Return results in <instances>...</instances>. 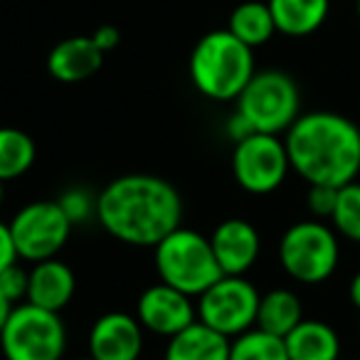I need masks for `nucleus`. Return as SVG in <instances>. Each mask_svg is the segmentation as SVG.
Returning a JSON list of instances; mask_svg holds the SVG:
<instances>
[{
	"instance_id": "26",
	"label": "nucleus",
	"mask_w": 360,
	"mask_h": 360,
	"mask_svg": "<svg viewBox=\"0 0 360 360\" xmlns=\"http://www.w3.org/2000/svg\"><path fill=\"white\" fill-rule=\"evenodd\" d=\"M335 200H338V188L330 186H309V195H306V202H309V210L316 220H330L333 215Z\"/></svg>"
},
{
	"instance_id": "12",
	"label": "nucleus",
	"mask_w": 360,
	"mask_h": 360,
	"mask_svg": "<svg viewBox=\"0 0 360 360\" xmlns=\"http://www.w3.org/2000/svg\"><path fill=\"white\" fill-rule=\"evenodd\" d=\"M143 350V326L124 311H111L89 330V355L94 360H139Z\"/></svg>"
},
{
	"instance_id": "21",
	"label": "nucleus",
	"mask_w": 360,
	"mask_h": 360,
	"mask_svg": "<svg viewBox=\"0 0 360 360\" xmlns=\"http://www.w3.org/2000/svg\"><path fill=\"white\" fill-rule=\"evenodd\" d=\"M35 141L15 126H0V180H15L35 163Z\"/></svg>"
},
{
	"instance_id": "5",
	"label": "nucleus",
	"mask_w": 360,
	"mask_h": 360,
	"mask_svg": "<svg viewBox=\"0 0 360 360\" xmlns=\"http://www.w3.org/2000/svg\"><path fill=\"white\" fill-rule=\"evenodd\" d=\"M235 101V111L245 116L255 134H286L301 116L299 86L281 70L255 72Z\"/></svg>"
},
{
	"instance_id": "35",
	"label": "nucleus",
	"mask_w": 360,
	"mask_h": 360,
	"mask_svg": "<svg viewBox=\"0 0 360 360\" xmlns=\"http://www.w3.org/2000/svg\"><path fill=\"white\" fill-rule=\"evenodd\" d=\"M139 360H141V358H139Z\"/></svg>"
},
{
	"instance_id": "6",
	"label": "nucleus",
	"mask_w": 360,
	"mask_h": 360,
	"mask_svg": "<svg viewBox=\"0 0 360 360\" xmlns=\"http://www.w3.org/2000/svg\"><path fill=\"white\" fill-rule=\"evenodd\" d=\"M340 259L338 232L323 220L294 222L279 240V264L299 284L330 279Z\"/></svg>"
},
{
	"instance_id": "13",
	"label": "nucleus",
	"mask_w": 360,
	"mask_h": 360,
	"mask_svg": "<svg viewBox=\"0 0 360 360\" xmlns=\"http://www.w3.org/2000/svg\"><path fill=\"white\" fill-rule=\"evenodd\" d=\"M210 245L225 276H245L257 264L262 250L257 227L242 217L222 220L212 230Z\"/></svg>"
},
{
	"instance_id": "28",
	"label": "nucleus",
	"mask_w": 360,
	"mask_h": 360,
	"mask_svg": "<svg viewBox=\"0 0 360 360\" xmlns=\"http://www.w3.org/2000/svg\"><path fill=\"white\" fill-rule=\"evenodd\" d=\"M91 40H94L96 47H99V50L106 55V52H111L121 42V32L116 30L114 25H101V27H96V30H94Z\"/></svg>"
},
{
	"instance_id": "11",
	"label": "nucleus",
	"mask_w": 360,
	"mask_h": 360,
	"mask_svg": "<svg viewBox=\"0 0 360 360\" xmlns=\"http://www.w3.org/2000/svg\"><path fill=\"white\" fill-rule=\"evenodd\" d=\"M191 299L193 296L158 281L143 289V294L139 296L136 319L143 326V330L170 338L198 321V309Z\"/></svg>"
},
{
	"instance_id": "31",
	"label": "nucleus",
	"mask_w": 360,
	"mask_h": 360,
	"mask_svg": "<svg viewBox=\"0 0 360 360\" xmlns=\"http://www.w3.org/2000/svg\"><path fill=\"white\" fill-rule=\"evenodd\" d=\"M13 309H15V304H11V301L6 299V294L0 291V330H3V326H6V321Z\"/></svg>"
},
{
	"instance_id": "18",
	"label": "nucleus",
	"mask_w": 360,
	"mask_h": 360,
	"mask_svg": "<svg viewBox=\"0 0 360 360\" xmlns=\"http://www.w3.org/2000/svg\"><path fill=\"white\" fill-rule=\"evenodd\" d=\"M276 32L289 37H306L326 22L330 0H266Z\"/></svg>"
},
{
	"instance_id": "4",
	"label": "nucleus",
	"mask_w": 360,
	"mask_h": 360,
	"mask_svg": "<svg viewBox=\"0 0 360 360\" xmlns=\"http://www.w3.org/2000/svg\"><path fill=\"white\" fill-rule=\"evenodd\" d=\"M155 250V271L160 281L188 296H200L222 274L212 252L210 237L188 227H178L165 235Z\"/></svg>"
},
{
	"instance_id": "19",
	"label": "nucleus",
	"mask_w": 360,
	"mask_h": 360,
	"mask_svg": "<svg viewBox=\"0 0 360 360\" xmlns=\"http://www.w3.org/2000/svg\"><path fill=\"white\" fill-rule=\"evenodd\" d=\"M301 321H304V306L291 289H271L262 294L255 323L257 328L286 338Z\"/></svg>"
},
{
	"instance_id": "16",
	"label": "nucleus",
	"mask_w": 360,
	"mask_h": 360,
	"mask_svg": "<svg viewBox=\"0 0 360 360\" xmlns=\"http://www.w3.org/2000/svg\"><path fill=\"white\" fill-rule=\"evenodd\" d=\"M230 343L232 338L195 321L170 335L163 360H230Z\"/></svg>"
},
{
	"instance_id": "8",
	"label": "nucleus",
	"mask_w": 360,
	"mask_h": 360,
	"mask_svg": "<svg viewBox=\"0 0 360 360\" xmlns=\"http://www.w3.org/2000/svg\"><path fill=\"white\" fill-rule=\"evenodd\" d=\"M262 294L245 276H220L207 291L198 296V321L212 330L235 338L255 328Z\"/></svg>"
},
{
	"instance_id": "34",
	"label": "nucleus",
	"mask_w": 360,
	"mask_h": 360,
	"mask_svg": "<svg viewBox=\"0 0 360 360\" xmlns=\"http://www.w3.org/2000/svg\"><path fill=\"white\" fill-rule=\"evenodd\" d=\"M79 360H94V358H91V355H89V358H79Z\"/></svg>"
},
{
	"instance_id": "3",
	"label": "nucleus",
	"mask_w": 360,
	"mask_h": 360,
	"mask_svg": "<svg viewBox=\"0 0 360 360\" xmlns=\"http://www.w3.org/2000/svg\"><path fill=\"white\" fill-rule=\"evenodd\" d=\"M255 77L252 47L230 30H212L198 40L191 55V79L212 101H235Z\"/></svg>"
},
{
	"instance_id": "17",
	"label": "nucleus",
	"mask_w": 360,
	"mask_h": 360,
	"mask_svg": "<svg viewBox=\"0 0 360 360\" xmlns=\"http://www.w3.org/2000/svg\"><path fill=\"white\" fill-rule=\"evenodd\" d=\"M284 343L289 360H340V338L326 321L304 319Z\"/></svg>"
},
{
	"instance_id": "1",
	"label": "nucleus",
	"mask_w": 360,
	"mask_h": 360,
	"mask_svg": "<svg viewBox=\"0 0 360 360\" xmlns=\"http://www.w3.org/2000/svg\"><path fill=\"white\" fill-rule=\"evenodd\" d=\"M96 220L124 245L155 247L180 227L183 200L175 186L158 175H121L96 198Z\"/></svg>"
},
{
	"instance_id": "29",
	"label": "nucleus",
	"mask_w": 360,
	"mask_h": 360,
	"mask_svg": "<svg viewBox=\"0 0 360 360\" xmlns=\"http://www.w3.org/2000/svg\"><path fill=\"white\" fill-rule=\"evenodd\" d=\"M255 134V129H252L250 124H247V119L242 114H232L230 116V121H227V136H230L232 141H242V139H247V136H252Z\"/></svg>"
},
{
	"instance_id": "15",
	"label": "nucleus",
	"mask_w": 360,
	"mask_h": 360,
	"mask_svg": "<svg viewBox=\"0 0 360 360\" xmlns=\"http://www.w3.org/2000/svg\"><path fill=\"white\" fill-rule=\"evenodd\" d=\"M75 289H77L75 271H72L65 262L52 257V259L32 264L25 301L32 306H40V309L57 311V314H60L72 301Z\"/></svg>"
},
{
	"instance_id": "33",
	"label": "nucleus",
	"mask_w": 360,
	"mask_h": 360,
	"mask_svg": "<svg viewBox=\"0 0 360 360\" xmlns=\"http://www.w3.org/2000/svg\"><path fill=\"white\" fill-rule=\"evenodd\" d=\"M355 11H358V18H360V0H355Z\"/></svg>"
},
{
	"instance_id": "27",
	"label": "nucleus",
	"mask_w": 360,
	"mask_h": 360,
	"mask_svg": "<svg viewBox=\"0 0 360 360\" xmlns=\"http://www.w3.org/2000/svg\"><path fill=\"white\" fill-rule=\"evenodd\" d=\"M18 259H20V257H18L15 242H13L11 225L0 222V271L8 269L11 264H15Z\"/></svg>"
},
{
	"instance_id": "10",
	"label": "nucleus",
	"mask_w": 360,
	"mask_h": 360,
	"mask_svg": "<svg viewBox=\"0 0 360 360\" xmlns=\"http://www.w3.org/2000/svg\"><path fill=\"white\" fill-rule=\"evenodd\" d=\"M289 170V153L279 136L252 134L235 143L232 175H235L237 186L252 195H269V193L279 191Z\"/></svg>"
},
{
	"instance_id": "30",
	"label": "nucleus",
	"mask_w": 360,
	"mask_h": 360,
	"mask_svg": "<svg viewBox=\"0 0 360 360\" xmlns=\"http://www.w3.org/2000/svg\"><path fill=\"white\" fill-rule=\"evenodd\" d=\"M348 299L350 304L355 306V309L360 311V271L350 279V286H348Z\"/></svg>"
},
{
	"instance_id": "9",
	"label": "nucleus",
	"mask_w": 360,
	"mask_h": 360,
	"mask_svg": "<svg viewBox=\"0 0 360 360\" xmlns=\"http://www.w3.org/2000/svg\"><path fill=\"white\" fill-rule=\"evenodd\" d=\"M72 222L57 200H35L15 212L11 235L18 257L25 262H45L62 252L72 232Z\"/></svg>"
},
{
	"instance_id": "20",
	"label": "nucleus",
	"mask_w": 360,
	"mask_h": 360,
	"mask_svg": "<svg viewBox=\"0 0 360 360\" xmlns=\"http://www.w3.org/2000/svg\"><path fill=\"white\" fill-rule=\"evenodd\" d=\"M227 30L242 40L247 47H259L264 42L271 40V35L276 32L274 18H271L269 3H259V0H247L232 11Z\"/></svg>"
},
{
	"instance_id": "22",
	"label": "nucleus",
	"mask_w": 360,
	"mask_h": 360,
	"mask_svg": "<svg viewBox=\"0 0 360 360\" xmlns=\"http://www.w3.org/2000/svg\"><path fill=\"white\" fill-rule=\"evenodd\" d=\"M230 360H289V353L284 338L255 326L232 338Z\"/></svg>"
},
{
	"instance_id": "2",
	"label": "nucleus",
	"mask_w": 360,
	"mask_h": 360,
	"mask_svg": "<svg viewBox=\"0 0 360 360\" xmlns=\"http://www.w3.org/2000/svg\"><path fill=\"white\" fill-rule=\"evenodd\" d=\"M289 163L309 186L343 188L360 175V129L335 111H309L284 136Z\"/></svg>"
},
{
	"instance_id": "14",
	"label": "nucleus",
	"mask_w": 360,
	"mask_h": 360,
	"mask_svg": "<svg viewBox=\"0 0 360 360\" xmlns=\"http://www.w3.org/2000/svg\"><path fill=\"white\" fill-rule=\"evenodd\" d=\"M104 65V52L96 47L91 35L67 37L57 42L47 55V72L52 79L65 82V84H77L89 77H94Z\"/></svg>"
},
{
	"instance_id": "24",
	"label": "nucleus",
	"mask_w": 360,
	"mask_h": 360,
	"mask_svg": "<svg viewBox=\"0 0 360 360\" xmlns=\"http://www.w3.org/2000/svg\"><path fill=\"white\" fill-rule=\"evenodd\" d=\"M57 202H60V207L65 210V215L70 217L72 225H79V222L89 220L91 215H96V200H91L89 193L79 191V188L67 191Z\"/></svg>"
},
{
	"instance_id": "32",
	"label": "nucleus",
	"mask_w": 360,
	"mask_h": 360,
	"mask_svg": "<svg viewBox=\"0 0 360 360\" xmlns=\"http://www.w3.org/2000/svg\"><path fill=\"white\" fill-rule=\"evenodd\" d=\"M3 200H6V183L0 180V207H3Z\"/></svg>"
},
{
	"instance_id": "23",
	"label": "nucleus",
	"mask_w": 360,
	"mask_h": 360,
	"mask_svg": "<svg viewBox=\"0 0 360 360\" xmlns=\"http://www.w3.org/2000/svg\"><path fill=\"white\" fill-rule=\"evenodd\" d=\"M330 225L343 240L358 242L360 245V183L353 180L348 186L338 188V200H335Z\"/></svg>"
},
{
	"instance_id": "7",
	"label": "nucleus",
	"mask_w": 360,
	"mask_h": 360,
	"mask_svg": "<svg viewBox=\"0 0 360 360\" xmlns=\"http://www.w3.org/2000/svg\"><path fill=\"white\" fill-rule=\"evenodd\" d=\"M67 330L57 311L27 301L11 311L0 330V350L6 360H62Z\"/></svg>"
},
{
	"instance_id": "25",
	"label": "nucleus",
	"mask_w": 360,
	"mask_h": 360,
	"mask_svg": "<svg viewBox=\"0 0 360 360\" xmlns=\"http://www.w3.org/2000/svg\"><path fill=\"white\" fill-rule=\"evenodd\" d=\"M27 284H30V269H22L18 262L0 271V291L11 304L18 306L27 299Z\"/></svg>"
}]
</instances>
